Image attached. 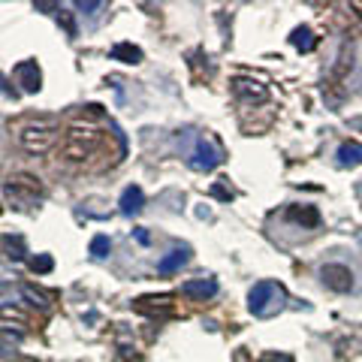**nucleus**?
Returning a JSON list of instances; mask_svg holds the SVG:
<instances>
[{
    "label": "nucleus",
    "mask_w": 362,
    "mask_h": 362,
    "mask_svg": "<svg viewBox=\"0 0 362 362\" xmlns=\"http://www.w3.org/2000/svg\"><path fill=\"white\" fill-rule=\"evenodd\" d=\"M4 190H6L9 202H13L16 209H30L33 202L42 199V194H45L42 181H40L37 175H30V173H16V175L4 185Z\"/></svg>",
    "instance_id": "3"
},
{
    "label": "nucleus",
    "mask_w": 362,
    "mask_h": 362,
    "mask_svg": "<svg viewBox=\"0 0 362 362\" xmlns=\"http://www.w3.org/2000/svg\"><path fill=\"white\" fill-rule=\"evenodd\" d=\"M133 308L139 311V314H148V317H169L175 311V305H173V296H142V299H136L133 302Z\"/></svg>",
    "instance_id": "9"
},
{
    "label": "nucleus",
    "mask_w": 362,
    "mask_h": 362,
    "mask_svg": "<svg viewBox=\"0 0 362 362\" xmlns=\"http://www.w3.org/2000/svg\"><path fill=\"white\" fill-rule=\"evenodd\" d=\"M118 206H121V214H139V211L145 209V194H142V187H139V185L124 187Z\"/></svg>",
    "instance_id": "11"
},
{
    "label": "nucleus",
    "mask_w": 362,
    "mask_h": 362,
    "mask_svg": "<svg viewBox=\"0 0 362 362\" xmlns=\"http://www.w3.org/2000/svg\"><path fill=\"white\" fill-rule=\"evenodd\" d=\"M61 142V124L52 118H40V121H28L25 127L18 130V145L25 154L42 157L49 154L54 145Z\"/></svg>",
    "instance_id": "2"
},
{
    "label": "nucleus",
    "mask_w": 362,
    "mask_h": 362,
    "mask_svg": "<svg viewBox=\"0 0 362 362\" xmlns=\"http://www.w3.org/2000/svg\"><path fill=\"white\" fill-rule=\"evenodd\" d=\"M233 94L239 100H245V103H266V100H269V88L259 82V78L239 76V78H233Z\"/></svg>",
    "instance_id": "6"
},
{
    "label": "nucleus",
    "mask_w": 362,
    "mask_h": 362,
    "mask_svg": "<svg viewBox=\"0 0 362 362\" xmlns=\"http://www.w3.org/2000/svg\"><path fill=\"white\" fill-rule=\"evenodd\" d=\"M109 247H112L109 235H94V239H90V254H94L97 259H103L109 254Z\"/></svg>",
    "instance_id": "19"
},
{
    "label": "nucleus",
    "mask_w": 362,
    "mask_h": 362,
    "mask_svg": "<svg viewBox=\"0 0 362 362\" xmlns=\"http://www.w3.org/2000/svg\"><path fill=\"white\" fill-rule=\"evenodd\" d=\"M76 6H78V9H85V13H94V9H103L106 4H103V0H78Z\"/></svg>",
    "instance_id": "24"
},
{
    "label": "nucleus",
    "mask_w": 362,
    "mask_h": 362,
    "mask_svg": "<svg viewBox=\"0 0 362 362\" xmlns=\"http://www.w3.org/2000/svg\"><path fill=\"white\" fill-rule=\"evenodd\" d=\"M112 61H121V64H142V49L133 42H118L112 45Z\"/></svg>",
    "instance_id": "14"
},
{
    "label": "nucleus",
    "mask_w": 362,
    "mask_h": 362,
    "mask_svg": "<svg viewBox=\"0 0 362 362\" xmlns=\"http://www.w3.org/2000/svg\"><path fill=\"white\" fill-rule=\"evenodd\" d=\"M0 323H6V329H13V323L28 326V311L18 308L13 302H0Z\"/></svg>",
    "instance_id": "13"
},
{
    "label": "nucleus",
    "mask_w": 362,
    "mask_h": 362,
    "mask_svg": "<svg viewBox=\"0 0 362 362\" xmlns=\"http://www.w3.org/2000/svg\"><path fill=\"white\" fill-rule=\"evenodd\" d=\"M320 278H323V284L335 290V293H347L350 287H354V272H350L347 266L341 263H329V266H323L320 269Z\"/></svg>",
    "instance_id": "8"
},
{
    "label": "nucleus",
    "mask_w": 362,
    "mask_h": 362,
    "mask_svg": "<svg viewBox=\"0 0 362 362\" xmlns=\"http://www.w3.org/2000/svg\"><path fill=\"white\" fill-rule=\"evenodd\" d=\"M350 9H356L359 18H362V4H359V0H354V4H350Z\"/></svg>",
    "instance_id": "26"
},
{
    "label": "nucleus",
    "mask_w": 362,
    "mask_h": 362,
    "mask_svg": "<svg viewBox=\"0 0 362 362\" xmlns=\"http://www.w3.org/2000/svg\"><path fill=\"white\" fill-rule=\"evenodd\" d=\"M281 302H284V287L275 284V281H259L247 296V308L257 317H269L275 308H281Z\"/></svg>",
    "instance_id": "4"
},
{
    "label": "nucleus",
    "mask_w": 362,
    "mask_h": 362,
    "mask_svg": "<svg viewBox=\"0 0 362 362\" xmlns=\"http://www.w3.org/2000/svg\"><path fill=\"white\" fill-rule=\"evenodd\" d=\"M190 259V254H187V247H175V251H169L160 263H157V272L160 275H173V272H178L181 266H185Z\"/></svg>",
    "instance_id": "12"
},
{
    "label": "nucleus",
    "mask_w": 362,
    "mask_h": 362,
    "mask_svg": "<svg viewBox=\"0 0 362 362\" xmlns=\"http://www.w3.org/2000/svg\"><path fill=\"white\" fill-rule=\"evenodd\" d=\"M106 142V133L100 124H90V121H76L64 130V139H61V157L70 163H85L88 157H94L97 148Z\"/></svg>",
    "instance_id": "1"
},
{
    "label": "nucleus",
    "mask_w": 362,
    "mask_h": 362,
    "mask_svg": "<svg viewBox=\"0 0 362 362\" xmlns=\"http://www.w3.org/2000/svg\"><path fill=\"white\" fill-rule=\"evenodd\" d=\"M30 269L33 272H40V275H45V272H52L54 269V259L49 254H40V257H33L30 259Z\"/></svg>",
    "instance_id": "20"
},
{
    "label": "nucleus",
    "mask_w": 362,
    "mask_h": 362,
    "mask_svg": "<svg viewBox=\"0 0 362 362\" xmlns=\"http://www.w3.org/2000/svg\"><path fill=\"white\" fill-rule=\"evenodd\" d=\"M287 218L302 223V226H317V223H320V214H317L314 206H290L287 209Z\"/></svg>",
    "instance_id": "15"
},
{
    "label": "nucleus",
    "mask_w": 362,
    "mask_h": 362,
    "mask_svg": "<svg viewBox=\"0 0 362 362\" xmlns=\"http://www.w3.org/2000/svg\"><path fill=\"white\" fill-rule=\"evenodd\" d=\"M214 293H218V281L214 278H194V281H185V284H181V296H187V299L206 302L214 296Z\"/></svg>",
    "instance_id": "10"
},
{
    "label": "nucleus",
    "mask_w": 362,
    "mask_h": 362,
    "mask_svg": "<svg viewBox=\"0 0 362 362\" xmlns=\"http://www.w3.org/2000/svg\"><path fill=\"white\" fill-rule=\"evenodd\" d=\"M290 42L296 45L299 52H314L317 37H314V30H311V28H296V30H293V37H290Z\"/></svg>",
    "instance_id": "17"
},
{
    "label": "nucleus",
    "mask_w": 362,
    "mask_h": 362,
    "mask_svg": "<svg viewBox=\"0 0 362 362\" xmlns=\"http://www.w3.org/2000/svg\"><path fill=\"white\" fill-rule=\"evenodd\" d=\"M58 21L64 25V30L70 33V37H76V21H73V13H66V9H58Z\"/></svg>",
    "instance_id": "22"
},
{
    "label": "nucleus",
    "mask_w": 362,
    "mask_h": 362,
    "mask_svg": "<svg viewBox=\"0 0 362 362\" xmlns=\"http://www.w3.org/2000/svg\"><path fill=\"white\" fill-rule=\"evenodd\" d=\"M214 197H221V199H230L233 194H230V190H223V187L218 185V187H214Z\"/></svg>",
    "instance_id": "25"
},
{
    "label": "nucleus",
    "mask_w": 362,
    "mask_h": 362,
    "mask_svg": "<svg viewBox=\"0 0 362 362\" xmlns=\"http://www.w3.org/2000/svg\"><path fill=\"white\" fill-rule=\"evenodd\" d=\"M13 76H16V82L21 85L25 94H37V90L42 88V70H40L37 61H18Z\"/></svg>",
    "instance_id": "7"
},
{
    "label": "nucleus",
    "mask_w": 362,
    "mask_h": 362,
    "mask_svg": "<svg viewBox=\"0 0 362 362\" xmlns=\"http://www.w3.org/2000/svg\"><path fill=\"white\" fill-rule=\"evenodd\" d=\"M259 362H293L290 354H278V350H269V354L259 356Z\"/></svg>",
    "instance_id": "23"
},
{
    "label": "nucleus",
    "mask_w": 362,
    "mask_h": 362,
    "mask_svg": "<svg viewBox=\"0 0 362 362\" xmlns=\"http://www.w3.org/2000/svg\"><path fill=\"white\" fill-rule=\"evenodd\" d=\"M223 163V148L218 142L211 139V136H202V139H197V148L194 154H190V166L197 169V173H211L214 166Z\"/></svg>",
    "instance_id": "5"
},
{
    "label": "nucleus",
    "mask_w": 362,
    "mask_h": 362,
    "mask_svg": "<svg viewBox=\"0 0 362 362\" xmlns=\"http://www.w3.org/2000/svg\"><path fill=\"white\" fill-rule=\"evenodd\" d=\"M21 338H25V332H13V329H6V326H0V350H13L21 344Z\"/></svg>",
    "instance_id": "18"
},
{
    "label": "nucleus",
    "mask_w": 362,
    "mask_h": 362,
    "mask_svg": "<svg viewBox=\"0 0 362 362\" xmlns=\"http://www.w3.org/2000/svg\"><path fill=\"white\" fill-rule=\"evenodd\" d=\"M338 163L341 166H359L362 163V145L359 142H341V148H338Z\"/></svg>",
    "instance_id": "16"
},
{
    "label": "nucleus",
    "mask_w": 362,
    "mask_h": 362,
    "mask_svg": "<svg viewBox=\"0 0 362 362\" xmlns=\"http://www.w3.org/2000/svg\"><path fill=\"white\" fill-rule=\"evenodd\" d=\"M0 214H4V206H0Z\"/></svg>",
    "instance_id": "27"
},
{
    "label": "nucleus",
    "mask_w": 362,
    "mask_h": 362,
    "mask_svg": "<svg viewBox=\"0 0 362 362\" xmlns=\"http://www.w3.org/2000/svg\"><path fill=\"white\" fill-rule=\"evenodd\" d=\"M21 293H25V296L33 302V305H37V308H49V296H45V293H40V290H33V287H25V290H21Z\"/></svg>",
    "instance_id": "21"
},
{
    "label": "nucleus",
    "mask_w": 362,
    "mask_h": 362,
    "mask_svg": "<svg viewBox=\"0 0 362 362\" xmlns=\"http://www.w3.org/2000/svg\"><path fill=\"white\" fill-rule=\"evenodd\" d=\"M359 124H362V121H359Z\"/></svg>",
    "instance_id": "28"
}]
</instances>
